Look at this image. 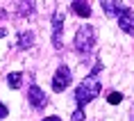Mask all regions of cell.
Returning a JSON list of instances; mask_svg holds the SVG:
<instances>
[{"instance_id": "obj_1", "label": "cell", "mask_w": 134, "mask_h": 121, "mask_svg": "<svg viewBox=\"0 0 134 121\" xmlns=\"http://www.w3.org/2000/svg\"><path fill=\"white\" fill-rule=\"evenodd\" d=\"M100 89H102V82H100L98 75H86L84 82L77 85V89H75V103H77L80 110H84L86 103H91L93 98H98Z\"/></svg>"}, {"instance_id": "obj_2", "label": "cell", "mask_w": 134, "mask_h": 121, "mask_svg": "<svg viewBox=\"0 0 134 121\" xmlns=\"http://www.w3.org/2000/svg\"><path fill=\"white\" fill-rule=\"evenodd\" d=\"M73 46L82 55L91 53V48L96 46V30H93V25H89V23L80 25L77 32H75V39H73Z\"/></svg>"}, {"instance_id": "obj_3", "label": "cell", "mask_w": 134, "mask_h": 121, "mask_svg": "<svg viewBox=\"0 0 134 121\" xmlns=\"http://www.w3.org/2000/svg\"><path fill=\"white\" fill-rule=\"evenodd\" d=\"M73 82V73H71V69L66 64H62L59 69L55 71V75H52V92H57V94H62V92H66V87Z\"/></svg>"}, {"instance_id": "obj_4", "label": "cell", "mask_w": 134, "mask_h": 121, "mask_svg": "<svg viewBox=\"0 0 134 121\" xmlns=\"http://www.w3.org/2000/svg\"><path fill=\"white\" fill-rule=\"evenodd\" d=\"M64 12H55V16H52V46H55V50H62L64 46Z\"/></svg>"}, {"instance_id": "obj_5", "label": "cell", "mask_w": 134, "mask_h": 121, "mask_svg": "<svg viewBox=\"0 0 134 121\" xmlns=\"http://www.w3.org/2000/svg\"><path fill=\"white\" fill-rule=\"evenodd\" d=\"M27 100H30V105L36 107V110H43V107L48 105V96H46V92H43L41 87H36V85H30Z\"/></svg>"}, {"instance_id": "obj_6", "label": "cell", "mask_w": 134, "mask_h": 121, "mask_svg": "<svg viewBox=\"0 0 134 121\" xmlns=\"http://www.w3.org/2000/svg\"><path fill=\"white\" fill-rule=\"evenodd\" d=\"M118 28L123 30V32H127L130 37H134V12L130 7H123V12H120L118 16Z\"/></svg>"}, {"instance_id": "obj_7", "label": "cell", "mask_w": 134, "mask_h": 121, "mask_svg": "<svg viewBox=\"0 0 134 121\" xmlns=\"http://www.w3.org/2000/svg\"><path fill=\"white\" fill-rule=\"evenodd\" d=\"M18 48L21 50H27V48H32L34 46V32L32 30H23V32H18Z\"/></svg>"}, {"instance_id": "obj_8", "label": "cell", "mask_w": 134, "mask_h": 121, "mask_svg": "<svg viewBox=\"0 0 134 121\" xmlns=\"http://www.w3.org/2000/svg\"><path fill=\"white\" fill-rule=\"evenodd\" d=\"M71 9L80 16V18H89V16H91V5H89V2H82V0L71 2Z\"/></svg>"}, {"instance_id": "obj_9", "label": "cell", "mask_w": 134, "mask_h": 121, "mask_svg": "<svg viewBox=\"0 0 134 121\" xmlns=\"http://www.w3.org/2000/svg\"><path fill=\"white\" fill-rule=\"evenodd\" d=\"M102 5V9H105V14L107 16H118L120 12H123V2H116V0H105V2H100Z\"/></svg>"}, {"instance_id": "obj_10", "label": "cell", "mask_w": 134, "mask_h": 121, "mask_svg": "<svg viewBox=\"0 0 134 121\" xmlns=\"http://www.w3.org/2000/svg\"><path fill=\"white\" fill-rule=\"evenodd\" d=\"M7 85L12 87V89H21L23 87V73H18V71L9 73L7 75Z\"/></svg>"}, {"instance_id": "obj_11", "label": "cell", "mask_w": 134, "mask_h": 121, "mask_svg": "<svg viewBox=\"0 0 134 121\" xmlns=\"http://www.w3.org/2000/svg\"><path fill=\"white\" fill-rule=\"evenodd\" d=\"M16 12L23 14V16L32 14V12H34V2H16Z\"/></svg>"}, {"instance_id": "obj_12", "label": "cell", "mask_w": 134, "mask_h": 121, "mask_svg": "<svg viewBox=\"0 0 134 121\" xmlns=\"http://www.w3.org/2000/svg\"><path fill=\"white\" fill-rule=\"evenodd\" d=\"M123 98H125V96H123L120 92H111L109 96H107V103H109V105H118Z\"/></svg>"}, {"instance_id": "obj_13", "label": "cell", "mask_w": 134, "mask_h": 121, "mask_svg": "<svg viewBox=\"0 0 134 121\" xmlns=\"http://www.w3.org/2000/svg\"><path fill=\"white\" fill-rule=\"evenodd\" d=\"M84 117H86V114H84V110H80V107H77V110H75V112H73L71 121H84Z\"/></svg>"}, {"instance_id": "obj_14", "label": "cell", "mask_w": 134, "mask_h": 121, "mask_svg": "<svg viewBox=\"0 0 134 121\" xmlns=\"http://www.w3.org/2000/svg\"><path fill=\"white\" fill-rule=\"evenodd\" d=\"M100 71H102V62H100V59H98V62H96V66H93V69H91V73H89V75H98Z\"/></svg>"}, {"instance_id": "obj_15", "label": "cell", "mask_w": 134, "mask_h": 121, "mask_svg": "<svg viewBox=\"0 0 134 121\" xmlns=\"http://www.w3.org/2000/svg\"><path fill=\"white\" fill-rule=\"evenodd\" d=\"M7 114H9L7 105H5V103H0V119H5V117H7Z\"/></svg>"}, {"instance_id": "obj_16", "label": "cell", "mask_w": 134, "mask_h": 121, "mask_svg": "<svg viewBox=\"0 0 134 121\" xmlns=\"http://www.w3.org/2000/svg\"><path fill=\"white\" fill-rule=\"evenodd\" d=\"M41 121H62L59 117H46V119H41Z\"/></svg>"}, {"instance_id": "obj_17", "label": "cell", "mask_w": 134, "mask_h": 121, "mask_svg": "<svg viewBox=\"0 0 134 121\" xmlns=\"http://www.w3.org/2000/svg\"><path fill=\"white\" fill-rule=\"evenodd\" d=\"M5 34H7V30H5V28H0V37H5Z\"/></svg>"}]
</instances>
